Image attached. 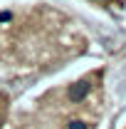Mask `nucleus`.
Instances as JSON below:
<instances>
[{
	"mask_svg": "<svg viewBox=\"0 0 126 129\" xmlns=\"http://www.w3.org/2000/svg\"><path fill=\"white\" fill-rule=\"evenodd\" d=\"M87 92H89V84H87V82H77V84H72V89H69V99H72V102H79Z\"/></svg>",
	"mask_w": 126,
	"mask_h": 129,
	"instance_id": "nucleus-1",
	"label": "nucleus"
},
{
	"mask_svg": "<svg viewBox=\"0 0 126 129\" xmlns=\"http://www.w3.org/2000/svg\"><path fill=\"white\" fill-rule=\"evenodd\" d=\"M69 129H89V127H87L84 122H72V124H69Z\"/></svg>",
	"mask_w": 126,
	"mask_h": 129,
	"instance_id": "nucleus-2",
	"label": "nucleus"
}]
</instances>
